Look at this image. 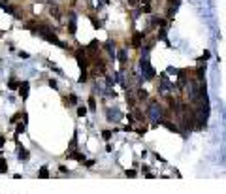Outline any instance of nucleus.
Instances as JSON below:
<instances>
[{
  "instance_id": "obj_1",
  "label": "nucleus",
  "mask_w": 226,
  "mask_h": 194,
  "mask_svg": "<svg viewBox=\"0 0 226 194\" xmlns=\"http://www.w3.org/2000/svg\"><path fill=\"white\" fill-rule=\"evenodd\" d=\"M140 66H141L143 81H153V79H155V75H157V72H155V70H153V66L149 64V58H141Z\"/></svg>"
},
{
  "instance_id": "obj_2",
  "label": "nucleus",
  "mask_w": 226,
  "mask_h": 194,
  "mask_svg": "<svg viewBox=\"0 0 226 194\" xmlns=\"http://www.w3.org/2000/svg\"><path fill=\"white\" fill-rule=\"evenodd\" d=\"M107 121H111V123H119L121 119H123V113L121 111H117V109H107Z\"/></svg>"
},
{
  "instance_id": "obj_3",
  "label": "nucleus",
  "mask_w": 226,
  "mask_h": 194,
  "mask_svg": "<svg viewBox=\"0 0 226 194\" xmlns=\"http://www.w3.org/2000/svg\"><path fill=\"white\" fill-rule=\"evenodd\" d=\"M170 87H174L170 81H168V77H166V74H162V79H160V92L162 94H166L168 91H170Z\"/></svg>"
},
{
  "instance_id": "obj_4",
  "label": "nucleus",
  "mask_w": 226,
  "mask_h": 194,
  "mask_svg": "<svg viewBox=\"0 0 226 194\" xmlns=\"http://www.w3.org/2000/svg\"><path fill=\"white\" fill-rule=\"evenodd\" d=\"M28 87H30V83H28V81H21V83H19V94H21V98H23V100L28 96Z\"/></svg>"
},
{
  "instance_id": "obj_5",
  "label": "nucleus",
  "mask_w": 226,
  "mask_h": 194,
  "mask_svg": "<svg viewBox=\"0 0 226 194\" xmlns=\"http://www.w3.org/2000/svg\"><path fill=\"white\" fill-rule=\"evenodd\" d=\"M17 158H19L21 162H26V160L30 158V153H28V149H19V155H17Z\"/></svg>"
},
{
  "instance_id": "obj_6",
  "label": "nucleus",
  "mask_w": 226,
  "mask_h": 194,
  "mask_svg": "<svg viewBox=\"0 0 226 194\" xmlns=\"http://www.w3.org/2000/svg\"><path fill=\"white\" fill-rule=\"evenodd\" d=\"M141 38H145V34H140V32H138V34L134 36V40H132V45H134L136 49L141 47Z\"/></svg>"
},
{
  "instance_id": "obj_7",
  "label": "nucleus",
  "mask_w": 226,
  "mask_h": 194,
  "mask_svg": "<svg viewBox=\"0 0 226 194\" xmlns=\"http://www.w3.org/2000/svg\"><path fill=\"white\" fill-rule=\"evenodd\" d=\"M68 30H70V36H75V30H77V26H75V17H74V15H72L70 23H68Z\"/></svg>"
},
{
  "instance_id": "obj_8",
  "label": "nucleus",
  "mask_w": 226,
  "mask_h": 194,
  "mask_svg": "<svg viewBox=\"0 0 226 194\" xmlns=\"http://www.w3.org/2000/svg\"><path fill=\"white\" fill-rule=\"evenodd\" d=\"M66 157H68V158H75V160H79V162H83V160H85V155H81L79 151H74V153H68Z\"/></svg>"
},
{
  "instance_id": "obj_9",
  "label": "nucleus",
  "mask_w": 226,
  "mask_h": 194,
  "mask_svg": "<svg viewBox=\"0 0 226 194\" xmlns=\"http://www.w3.org/2000/svg\"><path fill=\"white\" fill-rule=\"evenodd\" d=\"M117 58L124 64L126 62V58H128V55H126V49H119V53H117Z\"/></svg>"
},
{
  "instance_id": "obj_10",
  "label": "nucleus",
  "mask_w": 226,
  "mask_h": 194,
  "mask_svg": "<svg viewBox=\"0 0 226 194\" xmlns=\"http://www.w3.org/2000/svg\"><path fill=\"white\" fill-rule=\"evenodd\" d=\"M104 47H106V51H107V53H109L111 57H115V51H113V42H107V43H106Z\"/></svg>"
},
{
  "instance_id": "obj_11",
  "label": "nucleus",
  "mask_w": 226,
  "mask_h": 194,
  "mask_svg": "<svg viewBox=\"0 0 226 194\" xmlns=\"http://www.w3.org/2000/svg\"><path fill=\"white\" fill-rule=\"evenodd\" d=\"M19 83H21V81H15V79H9V81H8V87H9L11 91H15V89H19Z\"/></svg>"
},
{
  "instance_id": "obj_12",
  "label": "nucleus",
  "mask_w": 226,
  "mask_h": 194,
  "mask_svg": "<svg viewBox=\"0 0 226 194\" xmlns=\"http://www.w3.org/2000/svg\"><path fill=\"white\" fill-rule=\"evenodd\" d=\"M38 177H41V179H45V177H49V170H47V166H43V168L40 170V174H38Z\"/></svg>"
},
{
  "instance_id": "obj_13",
  "label": "nucleus",
  "mask_w": 226,
  "mask_h": 194,
  "mask_svg": "<svg viewBox=\"0 0 226 194\" xmlns=\"http://www.w3.org/2000/svg\"><path fill=\"white\" fill-rule=\"evenodd\" d=\"M8 172V162L6 158H0V174H6Z\"/></svg>"
},
{
  "instance_id": "obj_14",
  "label": "nucleus",
  "mask_w": 226,
  "mask_h": 194,
  "mask_svg": "<svg viewBox=\"0 0 226 194\" xmlns=\"http://www.w3.org/2000/svg\"><path fill=\"white\" fill-rule=\"evenodd\" d=\"M89 109H91V111H96V100H94V96L89 98Z\"/></svg>"
},
{
  "instance_id": "obj_15",
  "label": "nucleus",
  "mask_w": 226,
  "mask_h": 194,
  "mask_svg": "<svg viewBox=\"0 0 226 194\" xmlns=\"http://www.w3.org/2000/svg\"><path fill=\"white\" fill-rule=\"evenodd\" d=\"M87 77H89V74H87V70H83V72H81V77H79V83H87V81H89Z\"/></svg>"
},
{
  "instance_id": "obj_16",
  "label": "nucleus",
  "mask_w": 226,
  "mask_h": 194,
  "mask_svg": "<svg viewBox=\"0 0 226 194\" xmlns=\"http://www.w3.org/2000/svg\"><path fill=\"white\" fill-rule=\"evenodd\" d=\"M138 98H140V100H145V98H147V91L140 89V91H138Z\"/></svg>"
},
{
  "instance_id": "obj_17",
  "label": "nucleus",
  "mask_w": 226,
  "mask_h": 194,
  "mask_svg": "<svg viewBox=\"0 0 226 194\" xmlns=\"http://www.w3.org/2000/svg\"><path fill=\"white\" fill-rule=\"evenodd\" d=\"M66 102H68V104H77V96H75V94H70V96L66 98Z\"/></svg>"
},
{
  "instance_id": "obj_18",
  "label": "nucleus",
  "mask_w": 226,
  "mask_h": 194,
  "mask_svg": "<svg viewBox=\"0 0 226 194\" xmlns=\"http://www.w3.org/2000/svg\"><path fill=\"white\" fill-rule=\"evenodd\" d=\"M111 136H113V132H111V130H104V132H102V138H104V140H109Z\"/></svg>"
},
{
  "instance_id": "obj_19",
  "label": "nucleus",
  "mask_w": 226,
  "mask_h": 194,
  "mask_svg": "<svg viewBox=\"0 0 226 194\" xmlns=\"http://www.w3.org/2000/svg\"><path fill=\"white\" fill-rule=\"evenodd\" d=\"M25 130H26V126H25V125H23V123H21V125H19V126H17V132H15V134H17V136H19V134H21V132H25Z\"/></svg>"
},
{
  "instance_id": "obj_20",
  "label": "nucleus",
  "mask_w": 226,
  "mask_h": 194,
  "mask_svg": "<svg viewBox=\"0 0 226 194\" xmlns=\"http://www.w3.org/2000/svg\"><path fill=\"white\" fill-rule=\"evenodd\" d=\"M77 115H79V117H85V115H87V109H85V108H79V109H77Z\"/></svg>"
},
{
  "instance_id": "obj_21",
  "label": "nucleus",
  "mask_w": 226,
  "mask_h": 194,
  "mask_svg": "<svg viewBox=\"0 0 226 194\" xmlns=\"http://www.w3.org/2000/svg\"><path fill=\"white\" fill-rule=\"evenodd\" d=\"M126 102H128L130 106H134V98H132V94H126Z\"/></svg>"
},
{
  "instance_id": "obj_22",
  "label": "nucleus",
  "mask_w": 226,
  "mask_h": 194,
  "mask_svg": "<svg viewBox=\"0 0 226 194\" xmlns=\"http://www.w3.org/2000/svg\"><path fill=\"white\" fill-rule=\"evenodd\" d=\"M19 117H23V113H15V115H13V117H11V121H9V123H15V121H17V119H19Z\"/></svg>"
},
{
  "instance_id": "obj_23",
  "label": "nucleus",
  "mask_w": 226,
  "mask_h": 194,
  "mask_svg": "<svg viewBox=\"0 0 226 194\" xmlns=\"http://www.w3.org/2000/svg\"><path fill=\"white\" fill-rule=\"evenodd\" d=\"M49 85H51V87H53V89H57V87H58V83H57V81H55V79H49Z\"/></svg>"
},
{
  "instance_id": "obj_24",
  "label": "nucleus",
  "mask_w": 226,
  "mask_h": 194,
  "mask_svg": "<svg viewBox=\"0 0 226 194\" xmlns=\"http://www.w3.org/2000/svg\"><path fill=\"white\" fill-rule=\"evenodd\" d=\"M126 177H136V172L134 170H130V172L126 170Z\"/></svg>"
},
{
  "instance_id": "obj_25",
  "label": "nucleus",
  "mask_w": 226,
  "mask_h": 194,
  "mask_svg": "<svg viewBox=\"0 0 226 194\" xmlns=\"http://www.w3.org/2000/svg\"><path fill=\"white\" fill-rule=\"evenodd\" d=\"M141 11H145V13H149V11H151V6H143V8H141Z\"/></svg>"
},
{
  "instance_id": "obj_26",
  "label": "nucleus",
  "mask_w": 226,
  "mask_h": 194,
  "mask_svg": "<svg viewBox=\"0 0 226 194\" xmlns=\"http://www.w3.org/2000/svg\"><path fill=\"white\" fill-rule=\"evenodd\" d=\"M58 170H60V174H68V168H66V166H60Z\"/></svg>"
},
{
  "instance_id": "obj_27",
  "label": "nucleus",
  "mask_w": 226,
  "mask_h": 194,
  "mask_svg": "<svg viewBox=\"0 0 226 194\" xmlns=\"http://www.w3.org/2000/svg\"><path fill=\"white\" fill-rule=\"evenodd\" d=\"M19 57H23V58H28V53H25V51H21V53H19Z\"/></svg>"
},
{
  "instance_id": "obj_28",
  "label": "nucleus",
  "mask_w": 226,
  "mask_h": 194,
  "mask_svg": "<svg viewBox=\"0 0 226 194\" xmlns=\"http://www.w3.org/2000/svg\"><path fill=\"white\" fill-rule=\"evenodd\" d=\"M4 143H6V138H4V136H2V134H0V147H2V145H4Z\"/></svg>"
},
{
  "instance_id": "obj_29",
  "label": "nucleus",
  "mask_w": 226,
  "mask_h": 194,
  "mask_svg": "<svg viewBox=\"0 0 226 194\" xmlns=\"http://www.w3.org/2000/svg\"><path fill=\"white\" fill-rule=\"evenodd\" d=\"M0 36H2V32H0Z\"/></svg>"
}]
</instances>
